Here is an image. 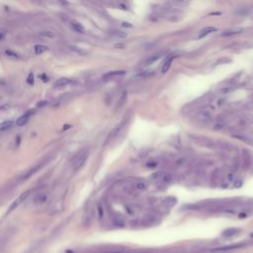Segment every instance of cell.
<instances>
[{"instance_id": "cell-19", "label": "cell", "mask_w": 253, "mask_h": 253, "mask_svg": "<svg viewBox=\"0 0 253 253\" xmlns=\"http://www.w3.org/2000/svg\"><path fill=\"white\" fill-rule=\"evenodd\" d=\"M4 54H6L7 56H9V57H13V58H19V57H20V54H19L15 53V51H11V49H5V51H4Z\"/></svg>"}, {"instance_id": "cell-3", "label": "cell", "mask_w": 253, "mask_h": 253, "mask_svg": "<svg viewBox=\"0 0 253 253\" xmlns=\"http://www.w3.org/2000/svg\"><path fill=\"white\" fill-rule=\"evenodd\" d=\"M42 168V164H37V165H34L32 166L29 170H27L25 172L24 174L22 175V177H21V180H28L30 177H32L33 175H35L37 172L40 170V169Z\"/></svg>"}, {"instance_id": "cell-10", "label": "cell", "mask_w": 253, "mask_h": 253, "mask_svg": "<svg viewBox=\"0 0 253 253\" xmlns=\"http://www.w3.org/2000/svg\"><path fill=\"white\" fill-rule=\"evenodd\" d=\"M216 30V29L214 28V27H207V28L203 29V30L201 31L200 34H199V39L205 38L207 35H209V34H211V33H213V32H215Z\"/></svg>"}, {"instance_id": "cell-25", "label": "cell", "mask_w": 253, "mask_h": 253, "mask_svg": "<svg viewBox=\"0 0 253 253\" xmlns=\"http://www.w3.org/2000/svg\"><path fill=\"white\" fill-rule=\"evenodd\" d=\"M239 32H241L240 29H237V30H230V31H228V32L223 33L225 36H230V35H235V34H238Z\"/></svg>"}, {"instance_id": "cell-30", "label": "cell", "mask_w": 253, "mask_h": 253, "mask_svg": "<svg viewBox=\"0 0 253 253\" xmlns=\"http://www.w3.org/2000/svg\"><path fill=\"white\" fill-rule=\"evenodd\" d=\"M242 186V181L241 180H236L235 182H233V187L234 188H240Z\"/></svg>"}, {"instance_id": "cell-7", "label": "cell", "mask_w": 253, "mask_h": 253, "mask_svg": "<svg viewBox=\"0 0 253 253\" xmlns=\"http://www.w3.org/2000/svg\"><path fill=\"white\" fill-rule=\"evenodd\" d=\"M125 73H126L125 70H114V71H110V72H108V73H106L103 76V78L105 80H107V79H110V78H113L116 76H120V75H124Z\"/></svg>"}, {"instance_id": "cell-9", "label": "cell", "mask_w": 253, "mask_h": 253, "mask_svg": "<svg viewBox=\"0 0 253 253\" xmlns=\"http://www.w3.org/2000/svg\"><path fill=\"white\" fill-rule=\"evenodd\" d=\"M173 58H174V56H170L165 61V62H164V64L162 66V73H166V72L169 70V68H170V66L172 64V61H173Z\"/></svg>"}, {"instance_id": "cell-17", "label": "cell", "mask_w": 253, "mask_h": 253, "mask_svg": "<svg viewBox=\"0 0 253 253\" xmlns=\"http://www.w3.org/2000/svg\"><path fill=\"white\" fill-rule=\"evenodd\" d=\"M40 36L41 37H44V38H48V39H53L54 38V33L51 32V31H41L40 33Z\"/></svg>"}, {"instance_id": "cell-6", "label": "cell", "mask_w": 253, "mask_h": 253, "mask_svg": "<svg viewBox=\"0 0 253 253\" xmlns=\"http://www.w3.org/2000/svg\"><path fill=\"white\" fill-rule=\"evenodd\" d=\"M47 200H48V194L45 193V192H42V193L38 194L37 196L35 197L34 202H35L36 204H38V205H42V204H44V203H45Z\"/></svg>"}, {"instance_id": "cell-33", "label": "cell", "mask_w": 253, "mask_h": 253, "mask_svg": "<svg viewBox=\"0 0 253 253\" xmlns=\"http://www.w3.org/2000/svg\"><path fill=\"white\" fill-rule=\"evenodd\" d=\"M229 90H230V88H223V89L221 90V93H228Z\"/></svg>"}, {"instance_id": "cell-8", "label": "cell", "mask_w": 253, "mask_h": 253, "mask_svg": "<svg viewBox=\"0 0 253 253\" xmlns=\"http://www.w3.org/2000/svg\"><path fill=\"white\" fill-rule=\"evenodd\" d=\"M71 82V80L69 79V78H61V79H58L57 81L54 83V87L56 88H61V87H66V85H68L69 83Z\"/></svg>"}, {"instance_id": "cell-36", "label": "cell", "mask_w": 253, "mask_h": 253, "mask_svg": "<svg viewBox=\"0 0 253 253\" xmlns=\"http://www.w3.org/2000/svg\"><path fill=\"white\" fill-rule=\"evenodd\" d=\"M251 237H253V233H252V234H251Z\"/></svg>"}, {"instance_id": "cell-2", "label": "cell", "mask_w": 253, "mask_h": 253, "mask_svg": "<svg viewBox=\"0 0 253 253\" xmlns=\"http://www.w3.org/2000/svg\"><path fill=\"white\" fill-rule=\"evenodd\" d=\"M30 194H31V191H30V190H29V191L24 192V193H23V194H21V195H20V197L18 198V199H17L16 201H14V202L12 203V205L10 206V208H9V210H8V213H11L13 210H15V209H16V208L19 207V205H20L22 202H24V201H25L26 199H27V198H28L29 196H30Z\"/></svg>"}, {"instance_id": "cell-35", "label": "cell", "mask_w": 253, "mask_h": 253, "mask_svg": "<svg viewBox=\"0 0 253 253\" xmlns=\"http://www.w3.org/2000/svg\"><path fill=\"white\" fill-rule=\"evenodd\" d=\"M71 127V126H69V125H66V126H64V128H63V130H66V129H69V128Z\"/></svg>"}, {"instance_id": "cell-4", "label": "cell", "mask_w": 253, "mask_h": 253, "mask_svg": "<svg viewBox=\"0 0 253 253\" xmlns=\"http://www.w3.org/2000/svg\"><path fill=\"white\" fill-rule=\"evenodd\" d=\"M33 113H34V110H30V111H28L26 114L22 115L21 117H19V118L17 119V121H16V126L21 127V126H24L25 124H27V122L29 121V118H30L31 115H32Z\"/></svg>"}, {"instance_id": "cell-11", "label": "cell", "mask_w": 253, "mask_h": 253, "mask_svg": "<svg viewBox=\"0 0 253 253\" xmlns=\"http://www.w3.org/2000/svg\"><path fill=\"white\" fill-rule=\"evenodd\" d=\"M239 231H240V229H238V228H228V229H226V230L223 231V235L226 236V237H231V236L237 234Z\"/></svg>"}, {"instance_id": "cell-1", "label": "cell", "mask_w": 253, "mask_h": 253, "mask_svg": "<svg viewBox=\"0 0 253 253\" xmlns=\"http://www.w3.org/2000/svg\"><path fill=\"white\" fill-rule=\"evenodd\" d=\"M127 121H128V119H127V118H124V120H123V121H122L121 123H120L119 125H117V126L115 127L113 130H112V132H111L110 134H109V135H108V139H107V142H109V140H114L115 137H116L117 135H118L120 134V132H122V130L124 129L125 126H126Z\"/></svg>"}, {"instance_id": "cell-34", "label": "cell", "mask_w": 253, "mask_h": 253, "mask_svg": "<svg viewBox=\"0 0 253 253\" xmlns=\"http://www.w3.org/2000/svg\"><path fill=\"white\" fill-rule=\"evenodd\" d=\"M122 25L124 26V27H132V25L130 24V23H126V22H124V23H123Z\"/></svg>"}, {"instance_id": "cell-31", "label": "cell", "mask_w": 253, "mask_h": 253, "mask_svg": "<svg viewBox=\"0 0 253 253\" xmlns=\"http://www.w3.org/2000/svg\"><path fill=\"white\" fill-rule=\"evenodd\" d=\"M233 179H234V175L233 173H229L228 175V180H229V181H233Z\"/></svg>"}, {"instance_id": "cell-21", "label": "cell", "mask_w": 253, "mask_h": 253, "mask_svg": "<svg viewBox=\"0 0 253 253\" xmlns=\"http://www.w3.org/2000/svg\"><path fill=\"white\" fill-rule=\"evenodd\" d=\"M151 73H152V72L148 71V70H147V71H140L137 74H135V77H137V78H144V77H147V76H149V75H151Z\"/></svg>"}, {"instance_id": "cell-28", "label": "cell", "mask_w": 253, "mask_h": 253, "mask_svg": "<svg viewBox=\"0 0 253 253\" xmlns=\"http://www.w3.org/2000/svg\"><path fill=\"white\" fill-rule=\"evenodd\" d=\"M126 99H127V92H124V93L122 94L121 99H120V106H122L123 104L125 103V101H126Z\"/></svg>"}, {"instance_id": "cell-12", "label": "cell", "mask_w": 253, "mask_h": 253, "mask_svg": "<svg viewBox=\"0 0 253 253\" xmlns=\"http://www.w3.org/2000/svg\"><path fill=\"white\" fill-rule=\"evenodd\" d=\"M160 57H161V54H152V56H150L147 59V61H144V64H145V66H149V64H152L153 62L156 61L157 59H159Z\"/></svg>"}, {"instance_id": "cell-26", "label": "cell", "mask_w": 253, "mask_h": 253, "mask_svg": "<svg viewBox=\"0 0 253 253\" xmlns=\"http://www.w3.org/2000/svg\"><path fill=\"white\" fill-rule=\"evenodd\" d=\"M97 212H98V216H99V218H103V216H104V210H103V208L101 207L100 205H99L98 207H97Z\"/></svg>"}, {"instance_id": "cell-18", "label": "cell", "mask_w": 253, "mask_h": 253, "mask_svg": "<svg viewBox=\"0 0 253 253\" xmlns=\"http://www.w3.org/2000/svg\"><path fill=\"white\" fill-rule=\"evenodd\" d=\"M34 49H35V53L37 54H44L47 49H48V48H47L46 46H43V45H37V46H35V48Z\"/></svg>"}, {"instance_id": "cell-23", "label": "cell", "mask_w": 253, "mask_h": 253, "mask_svg": "<svg viewBox=\"0 0 253 253\" xmlns=\"http://www.w3.org/2000/svg\"><path fill=\"white\" fill-rule=\"evenodd\" d=\"M159 180H160V181L164 182V183H168V182L171 181V175H170V174H168V173H164L163 176L161 177Z\"/></svg>"}, {"instance_id": "cell-5", "label": "cell", "mask_w": 253, "mask_h": 253, "mask_svg": "<svg viewBox=\"0 0 253 253\" xmlns=\"http://www.w3.org/2000/svg\"><path fill=\"white\" fill-rule=\"evenodd\" d=\"M88 158V153H84L83 155L80 156L78 159L75 161L74 163V170L75 171H78L82 168V166L84 165L85 162H86V159Z\"/></svg>"}, {"instance_id": "cell-32", "label": "cell", "mask_w": 253, "mask_h": 253, "mask_svg": "<svg viewBox=\"0 0 253 253\" xmlns=\"http://www.w3.org/2000/svg\"><path fill=\"white\" fill-rule=\"evenodd\" d=\"M1 35H0V40L1 41H4V37H5V32L4 31H1Z\"/></svg>"}, {"instance_id": "cell-27", "label": "cell", "mask_w": 253, "mask_h": 253, "mask_svg": "<svg viewBox=\"0 0 253 253\" xmlns=\"http://www.w3.org/2000/svg\"><path fill=\"white\" fill-rule=\"evenodd\" d=\"M113 34H114L115 36H117V37H120V38H126L127 36H128L127 34L122 33V32H120V31H119V33H118V31H114Z\"/></svg>"}, {"instance_id": "cell-22", "label": "cell", "mask_w": 253, "mask_h": 253, "mask_svg": "<svg viewBox=\"0 0 253 253\" xmlns=\"http://www.w3.org/2000/svg\"><path fill=\"white\" fill-rule=\"evenodd\" d=\"M199 117L201 120H206V119H209L211 117V113L209 111H202L201 113L199 114Z\"/></svg>"}, {"instance_id": "cell-15", "label": "cell", "mask_w": 253, "mask_h": 253, "mask_svg": "<svg viewBox=\"0 0 253 253\" xmlns=\"http://www.w3.org/2000/svg\"><path fill=\"white\" fill-rule=\"evenodd\" d=\"M13 126V122L12 121H5L1 124L0 126V131L1 132H4V131H7V130L11 129V127Z\"/></svg>"}, {"instance_id": "cell-20", "label": "cell", "mask_w": 253, "mask_h": 253, "mask_svg": "<svg viewBox=\"0 0 253 253\" xmlns=\"http://www.w3.org/2000/svg\"><path fill=\"white\" fill-rule=\"evenodd\" d=\"M135 188H137V190H140V191H142V190H145L147 188V182L145 181H140L137 182V184H135Z\"/></svg>"}, {"instance_id": "cell-13", "label": "cell", "mask_w": 253, "mask_h": 253, "mask_svg": "<svg viewBox=\"0 0 253 253\" xmlns=\"http://www.w3.org/2000/svg\"><path fill=\"white\" fill-rule=\"evenodd\" d=\"M233 137H235V139L239 140H242V142H245L247 143H249L250 142H251V140H250L249 137H247L246 135H241V134H233Z\"/></svg>"}, {"instance_id": "cell-29", "label": "cell", "mask_w": 253, "mask_h": 253, "mask_svg": "<svg viewBox=\"0 0 253 253\" xmlns=\"http://www.w3.org/2000/svg\"><path fill=\"white\" fill-rule=\"evenodd\" d=\"M27 82L29 83V84H34V73L33 72H31V73L29 74Z\"/></svg>"}, {"instance_id": "cell-14", "label": "cell", "mask_w": 253, "mask_h": 253, "mask_svg": "<svg viewBox=\"0 0 253 253\" xmlns=\"http://www.w3.org/2000/svg\"><path fill=\"white\" fill-rule=\"evenodd\" d=\"M69 49H70V51H74V53L78 54H79V56H84V54H87V51H85L84 49H82L78 48V47L73 46V45H72V46H69Z\"/></svg>"}, {"instance_id": "cell-24", "label": "cell", "mask_w": 253, "mask_h": 253, "mask_svg": "<svg viewBox=\"0 0 253 253\" xmlns=\"http://www.w3.org/2000/svg\"><path fill=\"white\" fill-rule=\"evenodd\" d=\"M223 124H221V123H216V124L213 125V129L216 130V131H221V130L223 129Z\"/></svg>"}, {"instance_id": "cell-16", "label": "cell", "mask_w": 253, "mask_h": 253, "mask_svg": "<svg viewBox=\"0 0 253 253\" xmlns=\"http://www.w3.org/2000/svg\"><path fill=\"white\" fill-rule=\"evenodd\" d=\"M71 27L73 29L74 31H76L78 33H83L84 32V28L83 26L80 24V23H77V22H72L71 23Z\"/></svg>"}]
</instances>
